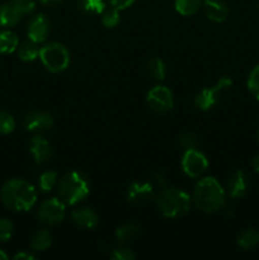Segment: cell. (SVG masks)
<instances>
[{"mask_svg": "<svg viewBox=\"0 0 259 260\" xmlns=\"http://www.w3.org/2000/svg\"><path fill=\"white\" fill-rule=\"evenodd\" d=\"M0 198L9 210L14 212H27L37 203V189L27 180L13 178L2 187Z\"/></svg>", "mask_w": 259, "mask_h": 260, "instance_id": "cell-1", "label": "cell"}, {"mask_svg": "<svg viewBox=\"0 0 259 260\" xmlns=\"http://www.w3.org/2000/svg\"><path fill=\"white\" fill-rule=\"evenodd\" d=\"M192 201L205 213H216L225 207L226 190L215 177L201 178L195 185Z\"/></svg>", "mask_w": 259, "mask_h": 260, "instance_id": "cell-2", "label": "cell"}, {"mask_svg": "<svg viewBox=\"0 0 259 260\" xmlns=\"http://www.w3.org/2000/svg\"><path fill=\"white\" fill-rule=\"evenodd\" d=\"M57 196L66 206H75L90 193L89 178L81 172L68 173L57 183Z\"/></svg>", "mask_w": 259, "mask_h": 260, "instance_id": "cell-3", "label": "cell"}, {"mask_svg": "<svg viewBox=\"0 0 259 260\" xmlns=\"http://www.w3.org/2000/svg\"><path fill=\"white\" fill-rule=\"evenodd\" d=\"M192 198L179 188L165 187L157 196H155V203L164 217L178 218L184 216L189 211Z\"/></svg>", "mask_w": 259, "mask_h": 260, "instance_id": "cell-4", "label": "cell"}, {"mask_svg": "<svg viewBox=\"0 0 259 260\" xmlns=\"http://www.w3.org/2000/svg\"><path fill=\"white\" fill-rule=\"evenodd\" d=\"M42 65L46 70L52 74H60L65 71L70 65V52L63 43L52 42L45 43L40 48V56Z\"/></svg>", "mask_w": 259, "mask_h": 260, "instance_id": "cell-5", "label": "cell"}, {"mask_svg": "<svg viewBox=\"0 0 259 260\" xmlns=\"http://www.w3.org/2000/svg\"><path fill=\"white\" fill-rule=\"evenodd\" d=\"M233 85V80L228 76H221L216 85L207 86L198 91L195 96V106L201 111H210L220 101V95L223 90Z\"/></svg>", "mask_w": 259, "mask_h": 260, "instance_id": "cell-6", "label": "cell"}, {"mask_svg": "<svg viewBox=\"0 0 259 260\" xmlns=\"http://www.w3.org/2000/svg\"><path fill=\"white\" fill-rule=\"evenodd\" d=\"M66 216V205L58 197L45 200L37 211V218L42 225L56 226L63 221Z\"/></svg>", "mask_w": 259, "mask_h": 260, "instance_id": "cell-7", "label": "cell"}, {"mask_svg": "<svg viewBox=\"0 0 259 260\" xmlns=\"http://www.w3.org/2000/svg\"><path fill=\"white\" fill-rule=\"evenodd\" d=\"M180 165L184 174L189 178H200L208 168V160L206 155L198 149L184 150L180 160Z\"/></svg>", "mask_w": 259, "mask_h": 260, "instance_id": "cell-8", "label": "cell"}, {"mask_svg": "<svg viewBox=\"0 0 259 260\" xmlns=\"http://www.w3.org/2000/svg\"><path fill=\"white\" fill-rule=\"evenodd\" d=\"M146 102L151 111L156 113H167L174 107V95L168 86L155 85L147 93Z\"/></svg>", "mask_w": 259, "mask_h": 260, "instance_id": "cell-9", "label": "cell"}, {"mask_svg": "<svg viewBox=\"0 0 259 260\" xmlns=\"http://www.w3.org/2000/svg\"><path fill=\"white\" fill-rule=\"evenodd\" d=\"M51 30V22L48 17L43 13L33 15L29 19L27 25V36L28 40L33 41L36 43H42L47 40Z\"/></svg>", "mask_w": 259, "mask_h": 260, "instance_id": "cell-10", "label": "cell"}, {"mask_svg": "<svg viewBox=\"0 0 259 260\" xmlns=\"http://www.w3.org/2000/svg\"><path fill=\"white\" fill-rule=\"evenodd\" d=\"M23 124L27 131L43 134L52 128L53 117L47 112L30 111L23 117Z\"/></svg>", "mask_w": 259, "mask_h": 260, "instance_id": "cell-11", "label": "cell"}, {"mask_svg": "<svg viewBox=\"0 0 259 260\" xmlns=\"http://www.w3.org/2000/svg\"><path fill=\"white\" fill-rule=\"evenodd\" d=\"M127 200L135 205H145L155 200V189L149 182H132L127 188Z\"/></svg>", "mask_w": 259, "mask_h": 260, "instance_id": "cell-12", "label": "cell"}, {"mask_svg": "<svg viewBox=\"0 0 259 260\" xmlns=\"http://www.w3.org/2000/svg\"><path fill=\"white\" fill-rule=\"evenodd\" d=\"M249 187H250V179H249V175L243 170L234 172L229 177L228 183H226L228 194L234 200L243 198L248 193Z\"/></svg>", "mask_w": 259, "mask_h": 260, "instance_id": "cell-13", "label": "cell"}, {"mask_svg": "<svg viewBox=\"0 0 259 260\" xmlns=\"http://www.w3.org/2000/svg\"><path fill=\"white\" fill-rule=\"evenodd\" d=\"M29 151L32 154L33 159H35V162L38 165L47 162L52 156V146L41 135H37V136L30 139Z\"/></svg>", "mask_w": 259, "mask_h": 260, "instance_id": "cell-14", "label": "cell"}, {"mask_svg": "<svg viewBox=\"0 0 259 260\" xmlns=\"http://www.w3.org/2000/svg\"><path fill=\"white\" fill-rule=\"evenodd\" d=\"M202 8L207 19L222 23L229 17V7L223 0H203Z\"/></svg>", "mask_w": 259, "mask_h": 260, "instance_id": "cell-15", "label": "cell"}, {"mask_svg": "<svg viewBox=\"0 0 259 260\" xmlns=\"http://www.w3.org/2000/svg\"><path fill=\"white\" fill-rule=\"evenodd\" d=\"M71 220L76 226L86 230H91L99 222V217L95 211L89 207H78L71 212Z\"/></svg>", "mask_w": 259, "mask_h": 260, "instance_id": "cell-16", "label": "cell"}, {"mask_svg": "<svg viewBox=\"0 0 259 260\" xmlns=\"http://www.w3.org/2000/svg\"><path fill=\"white\" fill-rule=\"evenodd\" d=\"M22 17V13L12 3H5L0 7V25L3 27H14L20 22Z\"/></svg>", "mask_w": 259, "mask_h": 260, "instance_id": "cell-17", "label": "cell"}, {"mask_svg": "<svg viewBox=\"0 0 259 260\" xmlns=\"http://www.w3.org/2000/svg\"><path fill=\"white\" fill-rule=\"evenodd\" d=\"M52 241L53 239L50 231L42 229V230L36 231L32 238H30V248L35 251H45L51 248Z\"/></svg>", "mask_w": 259, "mask_h": 260, "instance_id": "cell-18", "label": "cell"}, {"mask_svg": "<svg viewBox=\"0 0 259 260\" xmlns=\"http://www.w3.org/2000/svg\"><path fill=\"white\" fill-rule=\"evenodd\" d=\"M17 52L18 57L22 61H24V62H32V61H35L40 56V47H38V43L28 40L24 41L23 43H19V46L17 48Z\"/></svg>", "mask_w": 259, "mask_h": 260, "instance_id": "cell-19", "label": "cell"}, {"mask_svg": "<svg viewBox=\"0 0 259 260\" xmlns=\"http://www.w3.org/2000/svg\"><path fill=\"white\" fill-rule=\"evenodd\" d=\"M114 235L121 244L131 243L140 236V228L136 223H124L117 228Z\"/></svg>", "mask_w": 259, "mask_h": 260, "instance_id": "cell-20", "label": "cell"}, {"mask_svg": "<svg viewBox=\"0 0 259 260\" xmlns=\"http://www.w3.org/2000/svg\"><path fill=\"white\" fill-rule=\"evenodd\" d=\"M146 74L152 80H164L167 76V65L160 57H152L146 63Z\"/></svg>", "mask_w": 259, "mask_h": 260, "instance_id": "cell-21", "label": "cell"}, {"mask_svg": "<svg viewBox=\"0 0 259 260\" xmlns=\"http://www.w3.org/2000/svg\"><path fill=\"white\" fill-rule=\"evenodd\" d=\"M19 46L18 36L12 30H0V53H13Z\"/></svg>", "mask_w": 259, "mask_h": 260, "instance_id": "cell-22", "label": "cell"}, {"mask_svg": "<svg viewBox=\"0 0 259 260\" xmlns=\"http://www.w3.org/2000/svg\"><path fill=\"white\" fill-rule=\"evenodd\" d=\"M236 244L239 248L245 249V250L255 248L259 244V231L255 229H246L238 236Z\"/></svg>", "mask_w": 259, "mask_h": 260, "instance_id": "cell-23", "label": "cell"}, {"mask_svg": "<svg viewBox=\"0 0 259 260\" xmlns=\"http://www.w3.org/2000/svg\"><path fill=\"white\" fill-rule=\"evenodd\" d=\"M175 10L180 15L190 17L195 15L202 7V0H175L174 2Z\"/></svg>", "mask_w": 259, "mask_h": 260, "instance_id": "cell-24", "label": "cell"}, {"mask_svg": "<svg viewBox=\"0 0 259 260\" xmlns=\"http://www.w3.org/2000/svg\"><path fill=\"white\" fill-rule=\"evenodd\" d=\"M57 173L52 172V170H47V172H43L38 178V189L42 193H48L57 187Z\"/></svg>", "mask_w": 259, "mask_h": 260, "instance_id": "cell-25", "label": "cell"}, {"mask_svg": "<svg viewBox=\"0 0 259 260\" xmlns=\"http://www.w3.org/2000/svg\"><path fill=\"white\" fill-rule=\"evenodd\" d=\"M78 8L85 14L101 15L107 5L104 0H78Z\"/></svg>", "mask_w": 259, "mask_h": 260, "instance_id": "cell-26", "label": "cell"}, {"mask_svg": "<svg viewBox=\"0 0 259 260\" xmlns=\"http://www.w3.org/2000/svg\"><path fill=\"white\" fill-rule=\"evenodd\" d=\"M101 22L106 28H114L121 22V14L116 8H106L101 14Z\"/></svg>", "mask_w": 259, "mask_h": 260, "instance_id": "cell-27", "label": "cell"}, {"mask_svg": "<svg viewBox=\"0 0 259 260\" xmlns=\"http://www.w3.org/2000/svg\"><path fill=\"white\" fill-rule=\"evenodd\" d=\"M246 85H248V89L249 91H250L251 95H253L256 101H259V63L256 66H254L253 70L249 74Z\"/></svg>", "mask_w": 259, "mask_h": 260, "instance_id": "cell-28", "label": "cell"}, {"mask_svg": "<svg viewBox=\"0 0 259 260\" xmlns=\"http://www.w3.org/2000/svg\"><path fill=\"white\" fill-rule=\"evenodd\" d=\"M178 144L183 150L197 149L198 147V137L193 132L184 131L178 137Z\"/></svg>", "mask_w": 259, "mask_h": 260, "instance_id": "cell-29", "label": "cell"}, {"mask_svg": "<svg viewBox=\"0 0 259 260\" xmlns=\"http://www.w3.org/2000/svg\"><path fill=\"white\" fill-rule=\"evenodd\" d=\"M15 119L10 113L0 111V135H9L14 131Z\"/></svg>", "mask_w": 259, "mask_h": 260, "instance_id": "cell-30", "label": "cell"}, {"mask_svg": "<svg viewBox=\"0 0 259 260\" xmlns=\"http://www.w3.org/2000/svg\"><path fill=\"white\" fill-rule=\"evenodd\" d=\"M109 258L113 260H135L136 259V255H135L132 249L122 245L118 246V248H114L113 250H112Z\"/></svg>", "mask_w": 259, "mask_h": 260, "instance_id": "cell-31", "label": "cell"}, {"mask_svg": "<svg viewBox=\"0 0 259 260\" xmlns=\"http://www.w3.org/2000/svg\"><path fill=\"white\" fill-rule=\"evenodd\" d=\"M14 233V225L8 218H0V243H7L10 240Z\"/></svg>", "mask_w": 259, "mask_h": 260, "instance_id": "cell-32", "label": "cell"}, {"mask_svg": "<svg viewBox=\"0 0 259 260\" xmlns=\"http://www.w3.org/2000/svg\"><path fill=\"white\" fill-rule=\"evenodd\" d=\"M10 3H12L23 15L30 14L36 8L35 0H10Z\"/></svg>", "mask_w": 259, "mask_h": 260, "instance_id": "cell-33", "label": "cell"}, {"mask_svg": "<svg viewBox=\"0 0 259 260\" xmlns=\"http://www.w3.org/2000/svg\"><path fill=\"white\" fill-rule=\"evenodd\" d=\"M108 3L111 7L116 8V9H118L121 12V10H124L131 7L135 3V0H108Z\"/></svg>", "mask_w": 259, "mask_h": 260, "instance_id": "cell-34", "label": "cell"}, {"mask_svg": "<svg viewBox=\"0 0 259 260\" xmlns=\"http://www.w3.org/2000/svg\"><path fill=\"white\" fill-rule=\"evenodd\" d=\"M15 260H35L36 256L30 253H25V251H20V253L15 254L14 255Z\"/></svg>", "mask_w": 259, "mask_h": 260, "instance_id": "cell-35", "label": "cell"}, {"mask_svg": "<svg viewBox=\"0 0 259 260\" xmlns=\"http://www.w3.org/2000/svg\"><path fill=\"white\" fill-rule=\"evenodd\" d=\"M38 2H40L41 4H43V5H48V7H55V5L61 4L63 0H38Z\"/></svg>", "mask_w": 259, "mask_h": 260, "instance_id": "cell-36", "label": "cell"}, {"mask_svg": "<svg viewBox=\"0 0 259 260\" xmlns=\"http://www.w3.org/2000/svg\"><path fill=\"white\" fill-rule=\"evenodd\" d=\"M251 168L255 173H259V154H256L255 156L251 159Z\"/></svg>", "mask_w": 259, "mask_h": 260, "instance_id": "cell-37", "label": "cell"}, {"mask_svg": "<svg viewBox=\"0 0 259 260\" xmlns=\"http://www.w3.org/2000/svg\"><path fill=\"white\" fill-rule=\"evenodd\" d=\"M155 179H156V182L159 183L160 187L165 188V177L163 173H160V172L156 173V174H155Z\"/></svg>", "mask_w": 259, "mask_h": 260, "instance_id": "cell-38", "label": "cell"}, {"mask_svg": "<svg viewBox=\"0 0 259 260\" xmlns=\"http://www.w3.org/2000/svg\"><path fill=\"white\" fill-rule=\"evenodd\" d=\"M7 259H8V254L5 253L4 250L0 249V260H7Z\"/></svg>", "mask_w": 259, "mask_h": 260, "instance_id": "cell-39", "label": "cell"}, {"mask_svg": "<svg viewBox=\"0 0 259 260\" xmlns=\"http://www.w3.org/2000/svg\"><path fill=\"white\" fill-rule=\"evenodd\" d=\"M256 136H258V141H259V128H258V134H256Z\"/></svg>", "mask_w": 259, "mask_h": 260, "instance_id": "cell-40", "label": "cell"}]
</instances>
